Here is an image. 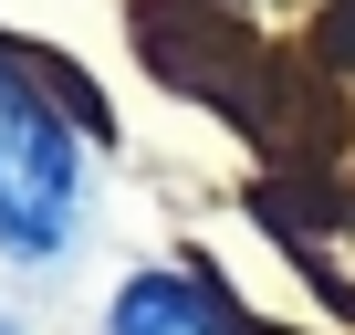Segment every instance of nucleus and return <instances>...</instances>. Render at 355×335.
<instances>
[{
  "mask_svg": "<svg viewBox=\"0 0 355 335\" xmlns=\"http://www.w3.org/2000/svg\"><path fill=\"white\" fill-rule=\"evenodd\" d=\"M105 335H230V325H220V304H209L189 272H136V283L115 293Z\"/></svg>",
  "mask_w": 355,
  "mask_h": 335,
  "instance_id": "f03ea898",
  "label": "nucleus"
},
{
  "mask_svg": "<svg viewBox=\"0 0 355 335\" xmlns=\"http://www.w3.org/2000/svg\"><path fill=\"white\" fill-rule=\"evenodd\" d=\"M73 220H84V136L0 53V252L11 262H63Z\"/></svg>",
  "mask_w": 355,
  "mask_h": 335,
  "instance_id": "f257e3e1",
  "label": "nucleus"
}]
</instances>
